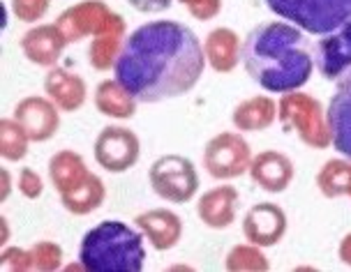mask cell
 Masks as SVG:
<instances>
[{
    "label": "cell",
    "instance_id": "1",
    "mask_svg": "<svg viewBox=\"0 0 351 272\" xmlns=\"http://www.w3.org/2000/svg\"><path fill=\"white\" fill-rule=\"evenodd\" d=\"M204 44L180 21H150L125 37L114 79L139 104L183 97L202 81Z\"/></svg>",
    "mask_w": 351,
    "mask_h": 272
},
{
    "label": "cell",
    "instance_id": "2",
    "mask_svg": "<svg viewBox=\"0 0 351 272\" xmlns=\"http://www.w3.org/2000/svg\"><path fill=\"white\" fill-rule=\"evenodd\" d=\"M241 62L256 86L282 95L300 90L315 72V55L303 30L289 21L254 26L243 42Z\"/></svg>",
    "mask_w": 351,
    "mask_h": 272
},
{
    "label": "cell",
    "instance_id": "3",
    "mask_svg": "<svg viewBox=\"0 0 351 272\" xmlns=\"http://www.w3.org/2000/svg\"><path fill=\"white\" fill-rule=\"evenodd\" d=\"M143 233L125 221L104 219L81 238L79 265L86 272H141L146 265Z\"/></svg>",
    "mask_w": 351,
    "mask_h": 272
},
{
    "label": "cell",
    "instance_id": "4",
    "mask_svg": "<svg viewBox=\"0 0 351 272\" xmlns=\"http://www.w3.org/2000/svg\"><path fill=\"white\" fill-rule=\"evenodd\" d=\"M278 118L287 132H293L307 148H330V129L326 109L317 97L300 90L285 92L278 104Z\"/></svg>",
    "mask_w": 351,
    "mask_h": 272
},
{
    "label": "cell",
    "instance_id": "5",
    "mask_svg": "<svg viewBox=\"0 0 351 272\" xmlns=\"http://www.w3.org/2000/svg\"><path fill=\"white\" fill-rule=\"evenodd\" d=\"M268 10L303 33L322 37L351 18V0H266Z\"/></svg>",
    "mask_w": 351,
    "mask_h": 272
},
{
    "label": "cell",
    "instance_id": "6",
    "mask_svg": "<svg viewBox=\"0 0 351 272\" xmlns=\"http://www.w3.org/2000/svg\"><path fill=\"white\" fill-rule=\"evenodd\" d=\"M58 28L65 35L67 44L81 42L86 37H97L104 33H128L125 18L109 8L104 0H84L67 8L58 16Z\"/></svg>",
    "mask_w": 351,
    "mask_h": 272
},
{
    "label": "cell",
    "instance_id": "7",
    "mask_svg": "<svg viewBox=\"0 0 351 272\" xmlns=\"http://www.w3.org/2000/svg\"><path fill=\"white\" fill-rule=\"evenodd\" d=\"M150 189L169 203H187L199 192V173L183 155H162L148 171Z\"/></svg>",
    "mask_w": 351,
    "mask_h": 272
},
{
    "label": "cell",
    "instance_id": "8",
    "mask_svg": "<svg viewBox=\"0 0 351 272\" xmlns=\"http://www.w3.org/2000/svg\"><path fill=\"white\" fill-rule=\"evenodd\" d=\"M252 164V148L238 132H219L204 148V169L215 180H236Z\"/></svg>",
    "mask_w": 351,
    "mask_h": 272
},
{
    "label": "cell",
    "instance_id": "9",
    "mask_svg": "<svg viewBox=\"0 0 351 272\" xmlns=\"http://www.w3.org/2000/svg\"><path fill=\"white\" fill-rule=\"evenodd\" d=\"M93 153H95V162L106 173L118 175L130 171L132 166H136V162L141 157V141L130 127L106 125L95 136Z\"/></svg>",
    "mask_w": 351,
    "mask_h": 272
},
{
    "label": "cell",
    "instance_id": "10",
    "mask_svg": "<svg viewBox=\"0 0 351 272\" xmlns=\"http://www.w3.org/2000/svg\"><path fill=\"white\" fill-rule=\"evenodd\" d=\"M12 118L26 129L33 143L51 141L60 129V109L49 97H40V95H30L16 102Z\"/></svg>",
    "mask_w": 351,
    "mask_h": 272
},
{
    "label": "cell",
    "instance_id": "11",
    "mask_svg": "<svg viewBox=\"0 0 351 272\" xmlns=\"http://www.w3.org/2000/svg\"><path fill=\"white\" fill-rule=\"evenodd\" d=\"M315 65L326 81H340L351 72V18L319 37Z\"/></svg>",
    "mask_w": 351,
    "mask_h": 272
},
{
    "label": "cell",
    "instance_id": "12",
    "mask_svg": "<svg viewBox=\"0 0 351 272\" xmlns=\"http://www.w3.org/2000/svg\"><path fill=\"white\" fill-rule=\"evenodd\" d=\"M287 226H289L287 212L273 201H263V203H256L245 212V217H243V236H245L247 243L266 249V247H275L285 238Z\"/></svg>",
    "mask_w": 351,
    "mask_h": 272
},
{
    "label": "cell",
    "instance_id": "13",
    "mask_svg": "<svg viewBox=\"0 0 351 272\" xmlns=\"http://www.w3.org/2000/svg\"><path fill=\"white\" fill-rule=\"evenodd\" d=\"M136 229L143 233L155 251H169L183 238V219L169 208H150L134 217Z\"/></svg>",
    "mask_w": 351,
    "mask_h": 272
},
{
    "label": "cell",
    "instance_id": "14",
    "mask_svg": "<svg viewBox=\"0 0 351 272\" xmlns=\"http://www.w3.org/2000/svg\"><path fill=\"white\" fill-rule=\"evenodd\" d=\"M250 178L256 187H261L268 194H282L289 189L296 175L293 162L280 150H263L256 157H252L250 164Z\"/></svg>",
    "mask_w": 351,
    "mask_h": 272
},
{
    "label": "cell",
    "instance_id": "15",
    "mask_svg": "<svg viewBox=\"0 0 351 272\" xmlns=\"http://www.w3.org/2000/svg\"><path fill=\"white\" fill-rule=\"evenodd\" d=\"M67 47V40L58 28V23H40L26 30L21 37V51L23 55L40 67H56L62 51Z\"/></svg>",
    "mask_w": 351,
    "mask_h": 272
},
{
    "label": "cell",
    "instance_id": "16",
    "mask_svg": "<svg viewBox=\"0 0 351 272\" xmlns=\"http://www.w3.org/2000/svg\"><path fill=\"white\" fill-rule=\"evenodd\" d=\"M330 129V145L342 157L351 160V72L337 81V88L326 109Z\"/></svg>",
    "mask_w": 351,
    "mask_h": 272
},
{
    "label": "cell",
    "instance_id": "17",
    "mask_svg": "<svg viewBox=\"0 0 351 272\" xmlns=\"http://www.w3.org/2000/svg\"><path fill=\"white\" fill-rule=\"evenodd\" d=\"M238 203H241V194H238L236 187L217 185L199 196L197 214L208 229L222 231V229H229L236 221Z\"/></svg>",
    "mask_w": 351,
    "mask_h": 272
},
{
    "label": "cell",
    "instance_id": "18",
    "mask_svg": "<svg viewBox=\"0 0 351 272\" xmlns=\"http://www.w3.org/2000/svg\"><path fill=\"white\" fill-rule=\"evenodd\" d=\"M44 92L62 113H74L86 104L88 86L79 74L65 67H49L44 77Z\"/></svg>",
    "mask_w": 351,
    "mask_h": 272
},
{
    "label": "cell",
    "instance_id": "19",
    "mask_svg": "<svg viewBox=\"0 0 351 272\" xmlns=\"http://www.w3.org/2000/svg\"><path fill=\"white\" fill-rule=\"evenodd\" d=\"M204 53H206V62H208L210 69H215L217 74L234 72L243 60L241 35H238L234 28H227V26L213 28L210 33L206 35Z\"/></svg>",
    "mask_w": 351,
    "mask_h": 272
},
{
    "label": "cell",
    "instance_id": "20",
    "mask_svg": "<svg viewBox=\"0 0 351 272\" xmlns=\"http://www.w3.org/2000/svg\"><path fill=\"white\" fill-rule=\"evenodd\" d=\"M278 120V102L268 95H254L238 102L231 113V123L241 132H263Z\"/></svg>",
    "mask_w": 351,
    "mask_h": 272
},
{
    "label": "cell",
    "instance_id": "21",
    "mask_svg": "<svg viewBox=\"0 0 351 272\" xmlns=\"http://www.w3.org/2000/svg\"><path fill=\"white\" fill-rule=\"evenodd\" d=\"M104 199H106L104 180L95 173H88L79 185H74L65 194H60L62 208L67 212L77 214V217H86V214L95 212L97 208H102Z\"/></svg>",
    "mask_w": 351,
    "mask_h": 272
},
{
    "label": "cell",
    "instance_id": "22",
    "mask_svg": "<svg viewBox=\"0 0 351 272\" xmlns=\"http://www.w3.org/2000/svg\"><path fill=\"white\" fill-rule=\"evenodd\" d=\"M136 104L139 102L116 79H104L95 88V109L106 118H114V120L134 118Z\"/></svg>",
    "mask_w": 351,
    "mask_h": 272
},
{
    "label": "cell",
    "instance_id": "23",
    "mask_svg": "<svg viewBox=\"0 0 351 272\" xmlns=\"http://www.w3.org/2000/svg\"><path fill=\"white\" fill-rule=\"evenodd\" d=\"M90 173L86 166V160L74 150H58L49 160V180L58 194H65L67 189L79 185Z\"/></svg>",
    "mask_w": 351,
    "mask_h": 272
},
{
    "label": "cell",
    "instance_id": "24",
    "mask_svg": "<svg viewBox=\"0 0 351 272\" xmlns=\"http://www.w3.org/2000/svg\"><path fill=\"white\" fill-rule=\"evenodd\" d=\"M317 189L326 199H351V160H328L317 173Z\"/></svg>",
    "mask_w": 351,
    "mask_h": 272
},
{
    "label": "cell",
    "instance_id": "25",
    "mask_svg": "<svg viewBox=\"0 0 351 272\" xmlns=\"http://www.w3.org/2000/svg\"><path fill=\"white\" fill-rule=\"evenodd\" d=\"M125 37H128V33H104L93 37L90 47H88V62H90V67H95L97 72L114 69L118 55H121Z\"/></svg>",
    "mask_w": 351,
    "mask_h": 272
},
{
    "label": "cell",
    "instance_id": "26",
    "mask_svg": "<svg viewBox=\"0 0 351 272\" xmlns=\"http://www.w3.org/2000/svg\"><path fill=\"white\" fill-rule=\"evenodd\" d=\"M33 143L26 129L14 118L0 120V157L5 162H21L28 155V145Z\"/></svg>",
    "mask_w": 351,
    "mask_h": 272
},
{
    "label": "cell",
    "instance_id": "27",
    "mask_svg": "<svg viewBox=\"0 0 351 272\" xmlns=\"http://www.w3.org/2000/svg\"><path fill=\"white\" fill-rule=\"evenodd\" d=\"M224 268L229 272H266L271 270V263H268L259 245L247 243L231 247L227 258H224Z\"/></svg>",
    "mask_w": 351,
    "mask_h": 272
},
{
    "label": "cell",
    "instance_id": "28",
    "mask_svg": "<svg viewBox=\"0 0 351 272\" xmlns=\"http://www.w3.org/2000/svg\"><path fill=\"white\" fill-rule=\"evenodd\" d=\"M30 258H33V270L53 272L62 265V249L51 240H40L30 247Z\"/></svg>",
    "mask_w": 351,
    "mask_h": 272
},
{
    "label": "cell",
    "instance_id": "29",
    "mask_svg": "<svg viewBox=\"0 0 351 272\" xmlns=\"http://www.w3.org/2000/svg\"><path fill=\"white\" fill-rule=\"evenodd\" d=\"M51 0H12V14L21 23H37L47 16Z\"/></svg>",
    "mask_w": 351,
    "mask_h": 272
},
{
    "label": "cell",
    "instance_id": "30",
    "mask_svg": "<svg viewBox=\"0 0 351 272\" xmlns=\"http://www.w3.org/2000/svg\"><path fill=\"white\" fill-rule=\"evenodd\" d=\"M0 268L10 272H30L33 270V258H30V249H21V247H5L0 254Z\"/></svg>",
    "mask_w": 351,
    "mask_h": 272
},
{
    "label": "cell",
    "instance_id": "31",
    "mask_svg": "<svg viewBox=\"0 0 351 272\" xmlns=\"http://www.w3.org/2000/svg\"><path fill=\"white\" fill-rule=\"evenodd\" d=\"M16 189L26 196V199L35 201V199H40L42 192H44V180L37 171L23 166L16 175Z\"/></svg>",
    "mask_w": 351,
    "mask_h": 272
},
{
    "label": "cell",
    "instance_id": "32",
    "mask_svg": "<svg viewBox=\"0 0 351 272\" xmlns=\"http://www.w3.org/2000/svg\"><path fill=\"white\" fill-rule=\"evenodd\" d=\"M197 21H210L222 12V0H178Z\"/></svg>",
    "mask_w": 351,
    "mask_h": 272
},
{
    "label": "cell",
    "instance_id": "33",
    "mask_svg": "<svg viewBox=\"0 0 351 272\" xmlns=\"http://www.w3.org/2000/svg\"><path fill=\"white\" fill-rule=\"evenodd\" d=\"M132 10L141 12V14H160L167 12L173 5V0H128Z\"/></svg>",
    "mask_w": 351,
    "mask_h": 272
},
{
    "label": "cell",
    "instance_id": "34",
    "mask_svg": "<svg viewBox=\"0 0 351 272\" xmlns=\"http://www.w3.org/2000/svg\"><path fill=\"white\" fill-rule=\"evenodd\" d=\"M12 187H14V182H12V173L8 169H0V203L10 199Z\"/></svg>",
    "mask_w": 351,
    "mask_h": 272
},
{
    "label": "cell",
    "instance_id": "35",
    "mask_svg": "<svg viewBox=\"0 0 351 272\" xmlns=\"http://www.w3.org/2000/svg\"><path fill=\"white\" fill-rule=\"evenodd\" d=\"M337 256H340V261L344 265L351 268V233H347V236L340 240V245H337Z\"/></svg>",
    "mask_w": 351,
    "mask_h": 272
},
{
    "label": "cell",
    "instance_id": "36",
    "mask_svg": "<svg viewBox=\"0 0 351 272\" xmlns=\"http://www.w3.org/2000/svg\"><path fill=\"white\" fill-rule=\"evenodd\" d=\"M10 238H12V231L8 224V217H0V245H8Z\"/></svg>",
    "mask_w": 351,
    "mask_h": 272
}]
</instances>
